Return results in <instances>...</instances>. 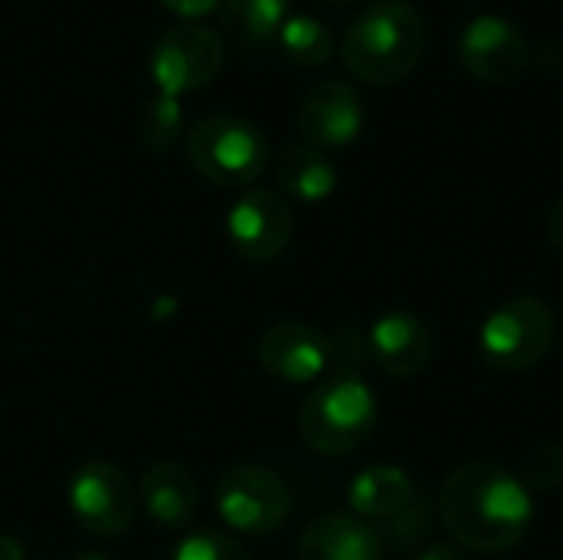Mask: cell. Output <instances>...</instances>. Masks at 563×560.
Masks as SVG:
<instances>
[{"instance_id":"cell-6","label":"cell","mask_w":563,"mask_h":560,"mask_svg":"<svg viewBox=\"0 0 563 560\" xmlns=\"http://www.w3.org/2000/svg\"><path fill=\"white\" fill-rule=\"evenodd\" d=\"M214 505L221 521L231 531L264 538L284 528L290 518V488L287 482L261 465H238L228 469L214 485Z\"/></svg>"},{"instance_id":"cell-5","label":"cell","mask_w":563,"mask_h":560,"mask_svg":"<svg viewBox=\"0 0 563 560\" xmlns=\"http://www.w3.org/2000/svg\"><path fill=\"white\" fill-rule=\"evenodd\" d=\"M558 337L554 310L538 297H515L488 314L478 330L482 363L495 373H528L538 366Z\"/></svg>"},{"instance_id":"cell-10","label":"cell","mask_w":563,"mask_h":560,"mask_svg":"<svg viewBox=\"0 0 563 560\" xmlns=\"http://www.w3.org/2000/svg\"><path fill=\"white\" fill-rule=\"evenodd\" d=\"M228 238L244 261H274L294 238V211L280 191L251 188L228 211Z\"/></svg>"},{"instance_id":"cell-28","label":"cell","mask_w":563,"mask_h":560,"mask_svg":"<svg viewBox=\"0 0 563 560\" xmlns=\"http://www.w3.org/2000/svg\"><path fill=\"white\" fill-rule=\"evenodd\" d=\"M323 3H336V7H346V3H366V0H323Z\"/></svg>"},{"instance_id":"cell-23","label":"cell","mask_w":563,"mask_h":560,"mask_svg":"<svg viewBox=\"0 0 563 560\" xmlns=\"http://www.w3.org/2000/svg\"><path fill=\"white\" fill-rule=\"evenodd\" d=\"M429 525H432V508H429V498H426V495H419V498L412 502V508H406L396 521H389V525H386V535H389V541H393V545L406 548V545L422 541V538H426V531H429Z\"/></svg>"},{"instance_id":"cell-7","label":"cell","mask_w":563,"mask_h":560,"mask_svg":"<svg viewBox=\"0 0 563 560\" xmlns=\"http://www.w3.org/2000/svg\"><path fill=\"white\" fill-rule=\"evenodd\" d=\"M224 66V40L198 23H178L152 46V79L158 96L178 99L181 92L205 89Z\"/></svg>"},{"instance_id":"cell-13","label":"cell","mask_w":563,"mask_h":560,"mask_svg":"<svg viewBox=\"0 0 563 560\" xmlns=\"http://www.w3.org/2000/svg\"><path fill=\"white\" fill-rule=\"evenodd\" d=\"M369 360L396 380L419 376L432 360V333L422 317L409 310H389L376 317V323L366 333Z\"/></svg>"},{"instance_id":"cell-11","label":"cell","mask_w":563,"mask_h":560,"mask_svg":"<svg viewBox=\"0 0 563 560\" xmlns=\"http://www.w3.org/2000/svg\"><path fill=\"white\" fill-rule=\"evenodd\" d=\"M257 363L284 383H313L336 363V340L313 323L287 320L257 340Z\"/></svg>"},{"instance_id":"cell-1","label":"cell","mask_w":563,"mask_h":560,"mask_svg":"<svg viewBox=\"0 0 563 560\" xmlns=\"http://www.w3.org/2000/svg\"><path fill=\"white\" fill-rule=\"evenodd\" d=\"M439 515L449 535L478 554H501L521 545L534 525V498L501 465L468 462L439 492Z\"/></svg>"},{"instance_id":"cell-8","label":"cell","mask_w":563,"mask_h":560,"mask_svg":"<svg viewBox=\"0 0 563 560\" xmlns=\"http://www.w3.org/2000/svg\"><path fill=\"white\" fill-rule=\"evenodd\" d=\"M73 518L96 538H119L139 512V492L112 462H89L69 482Z\"/></svg>"},{"instance_id":"cell-25","label":"cell","mask_w":563,"mask_h":560,"mask_svg":"<svg viewBox=\"0 0 563 560\" xmlns=\"http://www.w3.org/2000/svg\"><path fill=\"white\" fill-rule=\"evenodd\" d=\"M548 234H551L554 248L563 254V201H558L548 215Z\"/></svg>"},{"instance_id":"cell-27","label":"cell","mask_w":563,"mask_h":560,"mask_svg":"<svg viewBox=\"0 0 563 560\" xmlns=\"http://www.w3.org/2000/svg\"><path fill=\"white\" fill-rule=\"evenodd\" d=\"M73 560H106L102 554H96V551H86V554H79V558H73Z\"/></svg>"},{"instance_id":"cell-21","label":"cell","mask_w":563,"mask_h":560,"mask_svg":"<svg viewBox=\"0 0 563 560\" xmlns=\"http://www.w3.org/2000/svg\"><path fill=\"white\" fill-rule=\"evenodd\" d=\"M521 485L534 495V492H558L563 488V446H538L525 455L521 472H518Z\"/></svg>"},{"instance_id":"cell-26","label":"cell","mask_w":563,"mask_h":560,"mask_svg":"<svg viewBox=\"0 0 563 560\" xmlns=\"http://www.w3.org/2000/svg\"><path fill=\"white\" fill-rule=\"evenodd\" d=\"M416 560H465L462 558V551L459 548H452V545H429L422 554Z\"/></svg>"},{"instance_id":"cell-12","label":"cell","mask_w":563,"mask_h":560,"mask_svg":"<svg viewBox=\"0 0 563 560\" xmlns=\"http://www.w3.org/2000/svg\"><path fill=\"white\" fill-rule=\"evenodd\" d=\"M297 125L313 149H346L363 132V99L343 79L317 83L297 112Z\"/></svg>"},{"instance_id":"cell-4","label":"cell","mask_w":563,"mask_h":560,"mask_svg":"<svg viewBox=\"0 0 563 560\" xmlns=\"http://www.w3.org/2000/svg\"><path fill=\"white\" fill-rule=\"evenodd\" d=\"M185 152L195 172L221 188H244L257 182L271 155L264 132L231 112L198 119L185 135Z\"/></svg>"},{"instance_id":"cell-9","label":"cell","mask_w":563,"mask_h":560,"mask_svg":"<svg viewBox=\"0 0 563 560\" xmlns=\"http://www.w3.org/2000/svg\"><path fill=\"white\" fill-rule=\"evenodd\" d=\"M459 59L478 83L511 86L528 73L531 46L511 20L498 13H478L459 33Z\"/></svg>"},{"instance_id":"cell-14","label":"cell","mask_w":563,"mask_h":560,"mask_svg":"<svg viewBox=\"0 0 563 560\" xmlns=\"http://www.w3.org/2000/svg\"><path fill=\"white\" fill-rule=\"evenodd\" d=\"M416 498H419V488L412 475L399 465H369L346 488V502L353 515L369 525L396 521L406 508H412Z\"/></svg>"},{"instance_id":"cell-2","label":"cell","mask_w":563,"mask_h":560,"mask_svg":"<svg viewBox=\"0 0 563 560\" xmlns=\"http://www.w3.org/2000/svg\"><path fill=\"white\" fill-rule=\"evenodd\" d=\"M426 20L406 0H373L363 7L340 43L343 66L369 86L402 83L422 59Z\"/></svg>"},{"instance_id":"cell-19","label":"cell","mask_w":563,"mask_h":560,"mask_svg":"<svg viewBox=\"0 0 563 560\" xmlns=\"http://www.w3.org/2000/svg\"><path fill=\"white\" fill-rule=\"evenodd\" d=\"M277 46L297 66H320L333 53V33L313 13H294L277 33Z\"/></svg>"},{"instance_id":"cell-15","label":"cell","mask_w":563,"mask_h":560,"mask_svg":"<svg viewBox=\"0 0 563 560\" xmlns=\"http://www.w3.org/2000/svg\"><path fill=\"white\" fill-rule=\"evenodd\" d=\"M300 560H383V535L356 515H327L303 531Z\"/></svg>"},{"instance_id":"cell-22","label":"cell","mask_w":563,"mask_h":560,"mask_svg":"<svg viewBox=\"0 0 563 560\" xmlns=\"http://www.w3.org/2000/svg\"><path fill=\"white\" fill-rule=\"evenodd\" d=\"M172 560H251V554L228 531H191L178 541Z\"/></svg>"},{"instance_id":"cell-3","label":"cell","mask_w":563,"mask_h":560,"mask_svg":"<svg viewBox=\"0 0 563 560\" xmlns=\"http://www.w3.org/2000/svg\"><path fill=\"white\" fill-rule=\"evenodd\" d=\"M379 422V403L360 373H336L320 383L300 409V436L313 452H356Z\"/></svg>"},{"instance_id":"cell-17","label":"cell","mask_w":563,"mask_h":560,"mask_svg":"<svg viewBox=\"0 0 563 560\" xmlns=\"http://www.w3.org/2000/svg\"><path fill=\"white\" fill-rule=\"evenodd\" d=\"M274 168H277L280 188L297 201L317 205L336 191V168L313 145H284Z\"/></svg>"},{"instance_id":"cell-24","label":"cell","mask_w":563,"mask_h":560,"mask_svg":"<svg viewBox=\"0 0 563 560\" xmlns=\"http://www.w3.org/2000/svg\"><path fill=\"white\" fill-rule=\"evenodd\" d=\"M172 13H178V17H205V13H211L221 0H162Z\"/></svg>"},{"instance_id":"cell-18","label":"cell","mask_w":563,"mask_h":560,"mask_svg":"<svg viewBox=\"0 0 563 560\" xmlns=\"http://www.w3.org/2000/svg\"><path fill=\"white\" fill-rule=\"evenodd\" d=\"M221 30L244 50H264L277 43L284 20L290 17L287 0H221Z\"/></svg>"},{"instance_id":"cell-16","label":"cell","mask_w":563,"mask_h":560,"mask_svg":"<svg viewBox=\"0 0 563 560\" xmlns=\"http://www.w3.org/2000/svg\"><path fill=\"white\" fill-rule=\"evenodd\" d=\"M139 502L162 528H185L198 512V485L181 465L158 462L145 469L139 482Z\"/></svg>"},{"instance_id":"cell-20","label":"cell","mask_w":563,"mask_h":560,"mask_svg":"<svg viewBox=\"0 0 563 560\" xmlns=\"http://www.w3.org/2000/svg\"><path fill=\"white\" fill-rule=\"evenodd\" d=\"M139 132H142V142H145L148 149L165 152V149L178 139V132H181V106H178V99H172V96H155V99L145 106V112H142Z\"/></svg>"}]
</instances>
